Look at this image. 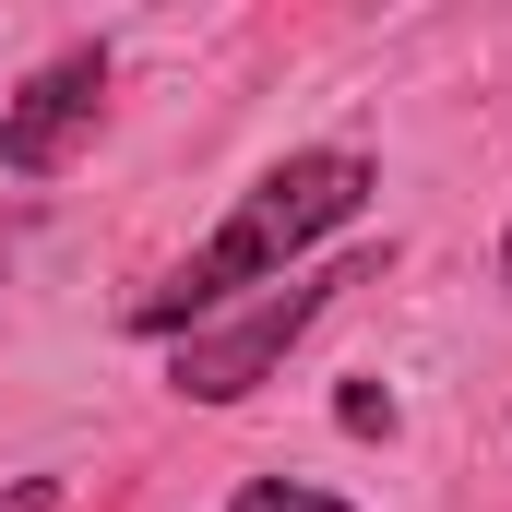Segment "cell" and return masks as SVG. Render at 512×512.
Here are the masks:
<instances>
[{
    "mask_svg": "<svg viewBox=\"0 0 512 512\" xmlns=\"http://www.w3.org/2000/svg\"><path fill=\"white\" fill-rule=\"evenodd\" d=\"M370 191H382V167H370L358 143H298L286 167H262L251 191L227 203V227H215L191 262H179L155 298H131V334L179 346V334L227 322L239 298L286 286V274H310V251H322V239H346V227L370 215Z\"/></svg>",
    "mask_w": 512,
    "mask_h": 512,
    "instance_id": "1",
    "label": "cell"
},
{
    "mask_svg": "<svg viewBox=\"0 0 512 512\" xmlns=\"http://www.w3.org/2000/svg\"><path fill=\"white\" fill-rule=\"evenodd\" d=\"M370 262H334V274H286V286H262V298H239L227 322H203V334H179V405H251L274 370H286V346L334 310V286H358Z\"/></svg>",
    "mask_w": 512,
    "mask_h": 512,
    "instance_id": "2",
    "label": "cell"
},
{
    "mask_svg": "<svg viewBox=\"0 0 512 512\" xmlns=\"http://www.w3.org/2000/svg\"><path fill=\"white\" fill-rule=\"evenodd\" d=\"M96 120H108V48H60L0 96V167L12 179H60L96 143Z\"/></svg>",
    "mask_w": 512,
    "mask_h": 512,
    "instance_id": "3",
    "label": "cell"
},
{
    "mask_svg": "<svg viewBox=\"0 0 512 512\" xmlns=\"http://www.w3.org/2000/svg\"><path fill=\"white\" fill-rule=\"evenodd\" d=\"M227 512H358V501H334V489H310V477H251Z\"/></svg>",
    "mask_w": 512,
    "mask_h": 512,
    "instance_id": "4",
    "label": "cell"
},
{
    "mask_svg": "<svg viewBox=\"0 0 512 512\" xmlns=\"http://www.w3.org/2000/svg\"><path fill=\"white\" fill-rule=\"evenodd\" d=\"M346 429H358V441H370V429H393V393H382V382H346Z\"/></svg>",
    "mask_w": 512,
    "mask_h": 512,
    "instance_id": "5",
    "label": "cell"
},
{
    "mask_svg": "<svg viewBox=\"0 0 512 512\" xmlns=\"http://www.w3.org/2000/svg\"><path fill=\"white\" fill-rule=\"evenodd\" d=\"M0 512H60V477H12V489H0Z\"/></svg>",
    "mask_w": 512,
    "mask_h": 512,
    "instance_id": "6",
    "label": "cell"
},
{
    "mask_svg": "<svg viewBox=\"0 0 512 512\" xmlns=\"http://www.w3.org/2000/svg\"><path fill=\"white\" fill-rule=\"evenodd\" d=\"M501 298H512V227H501Z\"/></svg>",
    "mask_w": 512,
    "mask_h": 512,
    "instance_id": "7",
    "label": "cell"
}]
</instances>
